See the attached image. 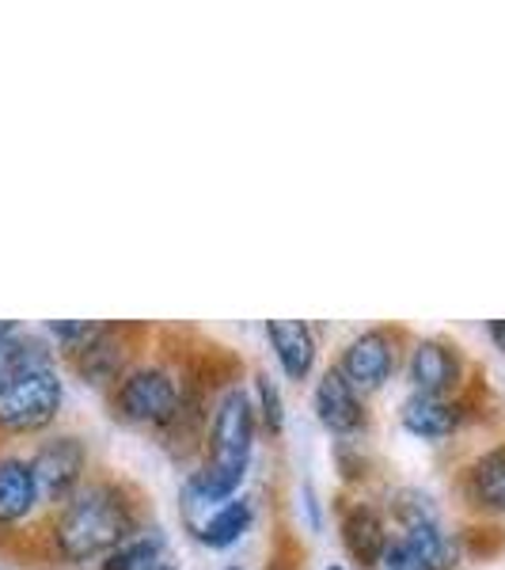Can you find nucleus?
I'll return each instance as SVG.
<instances>
[{"mask_svg": "<svg viewBox=\"0 0 505 570\" xmlns=\"http://www.w3.org/2000/svg\"><path fill=\"white\" fill-rule=\"evenodd\" d=\"M145 525H149L145 499L133 483L118 475H91L66 505L50 513L46 537H50L53 559L69 567H88L133 540Z\"/></svg>", "mask_w": 505, "mask_h": 570, "instance_id": "nucleus-1", "label": "nucleus"}, {"mask_svg": "<svg viewBox=\"0 0 505 570\" xmlns=\"http://www.w3.org/2000/svg\"><path fill=\"white\" fill-rule=\"evenodd\" d=\"M103 395L115 422L164 434L182 403V373H176V365L168 362L145 357V362H133L122 373V381Z\"/></svg>", "mask_w": 505, "mask_h": 570, "instance_id": "nucleus-2", "label": "nucleus"}, {"mask_svg": "<svg viewBox=\"0 0 505 570\" xmlns=\"http://www.w3.org/2000/svg\"><path fill=\"white\" fill-rule=\"evenodd\" d=\"M407 343L410 338L403 327H392V324L365 327L343 343L335 370L369 400V395L384 392L396 381V373L403 370V357H407Z\"/></svg>", "mask_w": 505, "mask_h": 570, "instance_id": "nucleus-3", "label": "nucleus"}, {"mask_svg": "<svg viewBox=\"0 0 505 570\" xmlns=\"http://www.w3.org/2000/svg\"><path fill=\"white\" fill-rule=\"evenodd\" d=\"M61 407H66V376H61L58 365L23 373L12 389L0 392V434H46L61 419Z\"/></svg>", "mask_w": 505, "mask_h": 570, "instance_id": "nucleus-4", "label": "nucleus"}, {"mask_svg": "<svg viewBox=\"0 0 505 570\" xmlns=\"http://www.w3.org/2000/svg\"><path fill=\"white\" fill-rule=\"evenodd\" d=\"M31 468L39 480L42 502L50 510L66 505L72 494L91 480V445L77 430H58L46 434L39 445L31 449Z\"/></svg>", "mask_w": 505, "mask_h": 570, "instance_id": "nucleus-5", "label": "nucleus"}, {"mask_svg": "<svg viewBox=\"0 0 505 570\" xmlns=\"http://www.w3.org/2000/svg\"><path fill=\"white\" fill-rule=\"evenodd\" d=\"M311 411H316L319 426L335 441H362L373 426L369 400H365L335 365L316 373V384H311Z\"/></svg>", "mask_w": 505, "mask_h": 570, "instance_id": "nucleus-6", "label": "nucleus"}, {"mask_svg": "<svg viewBox=\"0 0 505 570\" xmlns=\"http://www.w3.org/2000/svg\"><path fill=\"white\" fill-rule=\"evenodd\" d=\"M403 373H407L410 392L426 395H461L467 381V362L461 346L445 335H422L407 343L403 357Z\"/></svg>", "mask_w": 505, "mask_h": 570, "instance_id": "nucleus-7", "label": "nucleus"}, {"mask_svg": "<svg viewBox=\"0 0 505 570\" xmlns=\"http://www.w3.org/2000/svg\"><path fill=\"white\" fill-rule=\"evenodd\" d=\"M335 510H338V540H343V551L362 570H376L392 544L388 510L376 505L373 499H338Z\"/></svg>", "mask_w": 505, "mask_h": 570, "instance_id": "nucleus-8", "label": "nucleus"}, {"mask_svg": "<svg viewBox=\"0 0 505 570\" xmlns=\"http://www.w3.org/2000/svg\"><path fill=\"white\" fill-rule=\"evenodd\" d=\"M133 335H137V327L103 324V331L91 338L85 351L69 357L72 373H77L85 384H91V389L110 392L118 381H122V373L137 362V357H133L137 354Z\"/></svg>", "mask_w": 505, "mask_h": 570, "instance_id": "nucleus-9", "label": "nucleus"}, {"mask_svg": "<svg viewBox=\"0 0 505 570\" xmlns=\"http://www.w3.org/2000/svg\"><path fill=\"white\" fill-rule=\"evenodd\" d=\"M42 491L34 480L31 456L0 453V537H12L31 525L42 510Z\"/></svg>", "mask_w": 505, "mask_h": 570, "instance_id": "nucleus-10", "label": "nucleus"}, {"mask_svg": "<svg viewBox=\"0 0 505 570\" xmlns=\"http://www.w3.org/2000/svg\"><path fill=\"white\" fill-rule=\"evenodd\" d=\"M467 419V403L461 395H426L407 392L399 403V426L418 441H448Z\"/></svg>", "mask_w": 505, "mask_h": 570, "instance_id": "nucleus-11", "label": "nucleus"}, {"mask_svg": "<svg viewBox=\"0 0 505 570\" xmlns=\"http://www.w3.org/2000/svg\"><path fill=\"white\" fill-rule=\"evenodd\" d=\"M263 335L274 351V362L286 381L300 384L316 373L319 365V335L308 320H266Z\"/></svg>", "mask_w": 505, "mask_h": 570, "instance_id": "nucleus-12", "label": "nucleus"}, {"mask_svg": "<svg viewBox=\"0 0 505 570\" xmlns=\"http://www.w3.org/2000/svg\"><path fill=\"white\" fill-rule=\"evenodd\" d=\"M461 491L479 518H505V441L483 449L461 475Z\"/></svg>", "mask_w": 505, "mask_h": 570, "instance_id": "nucleus-13", "label": "nucleus"}, {"mask_svg": "<svg viewBox=\"0 0 505 570\" xmlns=\"http://www.w3.org/2000/svg\"><path fill=\"white\" fill-rule=\"evenodd\" d=\"M403 548L418 559L422 570H456L464 556V540L445 529V521H415L396 529Z\"/></svg>", "mask_w": 505, "mask_h": 570, "instance_id": "nucleus-14", "label": "nucleus"}, {"mask_svg": "<svg viewBox=\"0 0 505 570\" xmlns=\"http://www.w3.org/2000/svg\"><path fill=\"white\" fill-rule=\"evenodd\" d=\"M255 518H259V510H255L251 494H236V499L220 502L217 510H209V518L190 537L209 551H228L255 529Z\"/></svg>", "mask_w": 505, "mask_h": 570, "instance_id": "nucleus-15", "label": "nucleus"}, {"mask_svg": "<svg viewBox=\"0 0 505 570\" xmlns=\"http://www.w3.org/2000/svg\"><path fill=\"white\" fill-rule=\"evenodd\" d=\"M58 365V351L42 331H16V335L0 338V392L12 389L23 373L53 370Z\"/></svg>", "mask_w": 505, "mask_h": 570, "instance_id": "nucleus-16", "label": "nucleus"}, {"mask_svg": "<svg viewBox=\"0 0 505 570\" xmlns=\"http://www.w3.org/2000/svg\"><path fill=\"white\" fill-rule=\"evenodd\" d=\"M164 556H168V532L156 525V521H149L133 540L115 548L107 559H99L96 570H149L156 563H164Z\"/></svg>", "mask_w": 505, "mask_h": 570, "instance_id": "nucleus-17", "label": "nucleus"}, {"mask_svg": "<svg viewBox=\"0 0 505 570\" xmlns=\"http://www.w3.org/2000/svg\"><path fill=\"white\" fill-rule=\"evenodd\" d=\"M251 400H255V415H259L263 434L278 441L286 434V395H281V384L274 381L270 370H255Z\"/></svg>", "mask_w": 505, "mask_h": 570, "instance_id": "nucleus-18", "label": "nucleus"}, {"mask_svg": "<svg viewBox=\"0 0 505 570\" xmlns=\"http://www.w3.org/2000/svg\"><path fill=\"white\" fill-rule=\"evenodd\" d=\"M388 521L396 529L403 525H415V521H440V505L429 491H422V487H396V491H388Z\"/></svg>", "mask_w": 505, "mask_h": 570, "instance_id": "nucleus-19", "label": "nucleus"}, {"mask_svg": "<svg viewBox=\"0 0 505 570\" xmlns=\"http://www.w3.org/2000/svg\"><path fill=\"white\" fill-rule=\"evenodd\" d=\"M99 331H103V324H96V320H50V324L42 327V335L53 343L58 357H66V362H69L72 354L85 351Z\"/></svg>", "mask_w": 505, "mask_h": 570, "instance_id": "nucleus-20", "label": "nucleus"}, {"mask_svg": "<svg viewBox=\"0 0 505 570\" xmlns=\"http://www.w3.org/2000/svg\"><path fill=\"white\" fill-rule=\"evenodd\" d=\"M330 461H335L338 480H343L346 487H362L373 472V461H369V453H365L362 441H335Z\"/></svg>", "mask_w": 505, "mask_h": 570, "instance_id": "nucleus-21", "label": "nucleus"}, {"mask_svg": "<svg viewBox=\"0 0 505 570\" xmlns=\"http://www.w3.org/2000/svg\"><path fill=\"white\" fill-rule=\"evenodd\" d=\"M297 502H300V518H305L308 532H324V525H327V505H324V494L316 491V483H308V480L300 483Z\"/></svg>", "mask_w": 505, "mask_h": 570, "instance_id": "nucleus-22", "label": "nucleus"}, {"mask_svg": "<svg viewBox=\"0 0 505 570\" xmlns=\"http://www.w3.org/2000/svg\"><path fill=\"white\" fill-rule=\"evenodd\" d=\"M384 570H422L418 567V559L410 556L407 548H403V540L392 532V544H388V551H384V563H380Z\"/></svg>", "mask_w": 505, "mask_h": 570, "instance_id": "nucleus-23", "label": "nucleus"}, {"mask_svg": "<svg viewBox=\"0 0 505 570\" xmlns=\"http://www.w3.org/2000/svg\"><path fill=\"white\" fill-rule=\"evenodd\" d=\"M486 338L494 343V351L505 354V320H491V324H486Z\"/></svg>", "mask_w": 505, "mask_h": 570, "instance_id": "nucleus-24", "label": "nucleus"}, {"mask_svg": "<svg viewBox=\"0 0 505 570\" xmlns=\"http://www.w3.org/2000/svg\"><path fill=\"white\" fill-rule=\"evenodd\" d=\"M263 570H297V563H293V559H286V556H274Z\"/></svg>", "mask_w": 505, "mask_h": 570, "instance_id": "nucleus-25", "label": "nucleus"}, {"mask_svg": "<svg viewBox=\"0 0 505 570\" xmlns=\"http://www.w3.org/2000/svg\"><path fill=\"white\" fill-rule=\"evenodd\" d=\"M16 331H20V324H16V320H0V338H4V335H16Z\"/></svg>", "mask_w": 505, "mask_h": 570, "instance_id": "nucleus-26", "label": "nucleus"}, {"mask_svg": "<svg viewBox=\"0 0 505 570\" xmlns=\"http://www.w3.org/2000/svg\"><path fill=\"white\" fill-rule=\"evenodd\" d=\"M149 570H179L176 563H168V559H164V563H156V567H149Z\"/></svg>", "mask_w": 505, "mask_h": 570, "instance_id": "nucleus-27", "label": "nucleus"}, {"mask_svg": "<svg viewBox=\"0 0 505 570\" xmlns=\"http://www.w3.org/2000/svg\"><path fill=\"white\" fill-rule=\"evenodd\" d=\"M220 570H247V567H240V563H228V567H220Z\"/></svg>", "mask_w": 505, "mask_h": 570, "instance_id": "nucleus-28", "label": "nucleus"}, {"mask_svg": "<svg viewBox=\"0 0 505 570\" xmlns=\"http://www.w3.org/2000/svg\"><path fill=\"white\" fill-rule=\"evenodd\" d=\"M327 570H346L343 563H327Z\"/></svg>", "mask_w": 505, "mask_h": 570, "instance_id": "nucleus-29", "label": "nucleus"}, {"mask_svg": "<svg viewBox=\"0 0 505 570\" xmlns=\"http://www.w3.org/2000/svg\"><path fill=\"white\" fill-rule=\"evenodd\" d=\"M0 570H8V567H4V563H0Z\"/></svg>", "mask_w": 505, "mask_h": 570, "instance_id": "nucleus-30", "label": "nucleus"}]
</instances>
